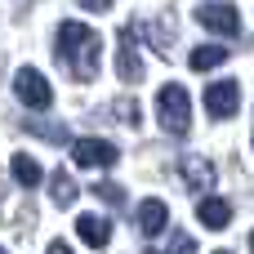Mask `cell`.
<instances>
[{
    "mask_svg": "<svg viewBox=\"0 0 254 254\" xmlns=\"http://www.w3.org/2000/svg\"><path fill=\"white\" fill-rule=\"evenodd\" d=\"M98 54H103V40L94 27L85 22H63L58 27V63L67 67V76L76 85H89L98 76Z\"/></svg>",
    "mask_w": 254,
    "mask_h": 254,
    "instance_id": "1",
    "label": "cell"
},
{
    "mask_svg": "<svg viewBox=\"0 0 254 254\" xmlns=\"http://www.w3.org/2000/svg\"><path fill=\"white\" fill-rule=\"evenodd\" d=\"M156 121H161L165 134H174V138L188 134V125H192V107H188L183 85H161V94H156Z\"/></svg>",
    "mask_w": 254,
    "mask_h": 254,
    "instance_id": "2",
    "label": "cell"
},
{
    "mask_svg": "<svg viewBox=\"0 0 254 254\" xmlns=\"http://www.w3.org/2000/svg\"><path fill=\"white\" fill-rule=\"evenodd\" d=\"M71 161H76L80 170H112V165L121 161V152H116V143H107V138H76V143H71Z\"/></svg>",
    "mask_w": 254,
    "mask_h": 254,
    "instance_id": "3",
    "label": "cell"
},
{
    "mask_svg": "<svg viewBox=\"0 0 254 254\" xmlns=\"http://www.w3.org/2000/svg\"><path fill=\"white\" fill-rule=\"evenodd\" d=\"M13 94H18V103H27L31 112H45V107L54 103V89H49V80H45L36 67H22V71L13 76Z\"/></svg>",
    "mask_w": 254,
    "mask_h": 254,
    "instance_id": "4",
    "label": "cell"
},
{
    "mask_svg": "<svg viewBox=\"0 0 254 254\" xmlns=\"http://www.w3.org/2000/svg\"><path fill=\"white\" fill-rule=\"evenodd\" d=\"M237 107H241V85H237V80H214V85H205V112H210L214 121H228Z\"/></svg>",
    "mask_w": 254,
    "mask_h": 254,
    "instance_id": "5",
    "label": "cell"
},
{
    "mask_svg": "<svg viewBox=\"0 0 254 254\" xmlns=\"http://www.w3.org/2000/svg\"><path fill=\"white\" fill-rule=\"evenodd\" d=\"M196 22H201L205 31H219V36H237V31H241V13H237L232 4H223V0L201 4V9H196Z\"/></svg>",
    "mask_w": 254,
    "mask_h": 254,
    "instance_id": "6",
    "label": "cell"
},
{
    "mask_svg": "<svg viewBox=\"0 0 254 254\" xmlns=\"http://www.w3.org/2000/svg\"><path fill=\"white\" fill-rule=\"evenodd\" d=\"M134 45H138V31L125 22V27H121V54H116V71H121L125 85H134V80L143 76V63H138V49H134Z\"/></svg>",
    "mask_w": 254,
    "mask_h": 254,
    "instance_id": "7",
    "label": "cell"
},
{
    "mask_svg": "<svg viewBox=\"0 0 254 254\" xmlns=\"http://www.w3.org/2000/svg\"><path fill=\"white\" fill-rule=\"evenodd\" d=\"M138 232L143 237H161L165 228H170V205L165 201H156V196H147V201H138Z\"/></svg>",
    "mask_w": 254,
    "mask_h": 254,
    "instance_id": "8",
    "label": "cell"
},
{
    "mask_svg": "<svg viewBox=\"0 0 254 254\" xmlns=\"http://www.w3.org/2000/svg\"><path fill=\"white\" fill-rule=\"evenodd\" d=\"M196 219H201L210 232H223V228L232 223V201H223V196H205V201H196Z\"/></svg>",
    "mask_w": 254,
    "mask_h": 254,
    "instance_id": "9",
    "label": "cell"
},
{
    "mask_svg": "<svg viewBox=\"0 0 254 254\" xmlns=\"http://www.w3.org/2000/svg\"><path fill=\"white\" fill-rule=\"evenodd\" d=\"M183 183L192 188V192H210L214 188V165L205 161V156H183Z\"/></svg>",
    "mask_w": 254,
    "mask_h": 254,
    "instance_id": "10",
    "label": "cell"
},
{
    "mask_svg": "<svg viewBox=\"0 0 254 254\" xmlns=\"http://www.w3.org/2000/svg\"><path fill=\"white\" fill-rule=\"evenodd\" d=\"M76 232H80V241L94 246V250H103V246L112 241V223H107L103 214H80V219H76Z\"/></svg>",
    "mask_w": 254,
    "mask_h": 254,
    "instance_id": "11",
    "label": "cell"
},
{
    "mask_svg": "<svg viewBox=\"0 0 254 254\" xmlns=\"http://www.w3.org/2000/svg\"><path fill=\"white\" fill-rule=\"evenodd\" d=\"M228 58H232V49H223V45H201V49L188 54V67H192V71H210V67H223Z\"/></svg>",
    "mask_w": 254,
    "mask_h": 254,
    "instance_id": "12",
    "label": "cell"
},
{
    "mask_svg": "<svg viewBox=\"0 0 254 254\" xmlns=\"http://www.w3.org/2000/svg\"><path fill=\"white\" fill-rule=\"evenodd\" d=\"M9 174H13V183H22V188H36V183L45 179V170H40L31 156H13V161H9Z\"/></svg>",
    "mask_w": 254,
    "mask_h": 254,
    "instance_id": "13",
    "label": "cell"
},
{
    "mask_svg": "<svg viewBox=\"0 0 254 254\" xmlns=\"http://www.w3.org/2000/svg\"><path fill=\"white\" fill-rule=\"evenodd\" d=\"M49 188H54V205H63V210H71V205H76V196H80V188H76V183H71V174H63V170L49 179Z\"/></svg>",
    "mask_w": 254,
    "mask_h": 254,
    "instance_id": "14",
    "label": "cell"
},
{
    "mask_svg": "<svg viewBox=\"0 0 254 254\" xmlns=\"http://www.w3.org/2000/svg\"><path fill=\"white\" fill-rule=\"evenodd\" d=\"M112 112L121 116V125H138V116H143L134 98H116V103H112Z\"/></svg>",
    "mask_w": 254,
    "mask_h": 254,
    "instance_id": "15",
    "label": "cell"
},
{
    "mask_svg": "<svg viewBox=\"0 0 254 254\" xmlns=\"http://www.w3.org/2000/svg\"><path fill=\"white\" fill-rule=\"evenodd\" d=\"M94 196H103V201H107V205H116V210L125 205V188H116V183H98V188H94Z\"/></svg>",
    "mask_w": 254,
    "mask_h": 254,
    "instance_id": "16",
    "label": "cell"
},
{
    "mask_svg": "<svg viewBox=\"0 0 254 254\" xmlns=\"http://www.w3.org/2000/svg\"><path fill=\"white\" fill-rule=\"evenodd\" d=\"M170 36H174V31H170L165 22H156V27H152V40H156V49H161V54H170Z\"/></svg>",
    "mask_w": 254,
    "mask_h": 254,
    "instance_id": "17",
    "label": "cell"
},
{
    "mask_svg": "<svg viewBox=\"0 0 254 254\" xmlns=\"http://www.w3.org/2000/svg\"><path fill=\"white\" fill-rule=\"evenodd\" d=\"M196 250V246H192V237H183V232H179V237H174V254H192Z\"/></svg>",
    "mask_w": 254,
    "mask_h": 254,
    "instance_id": "18",
    "label": "cell"
},
{
    "mask_svg": "<svg viewBox=\"0 0 254 254\" xmlns=\"http://www.w3.org/2000/svg\"><path fill=\"white\" fill-rule=\"evenodd\" d=\"M80 4H85L89 13H103V9H112V0H80Z\"/></svg>",
    "mask_w": 254,
    "mask_h": 254,
    "instance_id": "19",
    "label": "cell"
},
{
    "mask_svg": "<svg viewBox=\"0 0 254 254\" xmlns=\"http://www.w3.org/2000/svg\"><path fill=\"white\" fill-rule=\"evenodd\" d=\"M45 254H71V246H67V241H49V250Z\"/></svg>",
    "mask_w": 254,
    "mask_h": 254,
    "instance_id": "20",
    "label": "cell"
},
{
    "mask_svg": "<svg viewBox=\"0 0 254 254\" xmlns=\"http://www.w3.org/2000/svg\"><path fill=\"white\" fill-rule=\"evenodd\" d=\"M143 254H161V250H143Z\"/></svg>",
    "mask_w": 254,
    "mask_h": 254,
    "instance_id": "21",
    "label": "cell"
},
{
    "mask_svg": "<svg viewBox=\"0 0 254 254\" xmlns=\"http://www.w3.org/2000/svg\"><path fill=\"white\" fill-rule=\"evenodd\" d=\"M250 250H254V232H250Z\"/></svg>",
    "mask_w": 254,
    "mask_h": 254,
    "instance_id": "22",
    "label": "cell"
},
{
    "mask_svg": "<svg viewBox=\"0 0 254 254\" xmlns=\"http://www.w3.org/2000/svg\"><path fill=\"white\" fill-rule=\"evenodd\" d=\"M214 254H228V250H214Z\"/></svg>",
    "mask_w": 254,
    "mask_h": 254,
    "instance_id": "23",
    "label": "cell"
},
{
    "mask_svg": "<svg viewBox=\"0 0 254 254\" xmlns=\"http://www.w3.org/2000/svg\"><path fill=\"white\" fill-rule=\"evenodd\" d=\"M0 254H4V246H0Z\"/></svg>",
    "mask_w": 254,
    "mask_h": 254,
    "instance_id": "24",
    "label": "cell"
}]
</instances>
